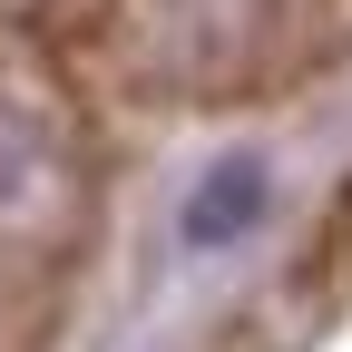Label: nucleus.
<instances>
[{"label":"nucleus","mask_w":352,"mask_h":352,"mask_svg":"<svg viewBox=\"0 0 352 352\" xmlns=\"http://www.w3.org/2000/svg\"><path fill=\"white\" fill-rule=\"evenodd\" d=\"M88 196L98 186H88L78 127L50 98H30V88H0V284L78 254Z\"/></svg>","instance_id":"nucleus-1"},{"label":"nucleus","mask_w":352,"mask_h":352,"mask_svg":"<svg viewBox=\"0 0 352 352\" xmlns=\"http://www.w3.org/2000/svg\"><path fill=\"white\" fill-rule=\"evenodd\" d=\"M127 39L166 88H235L274 39V0H127Z\"/></svg>","instance_id":"nucleus-2"}]
</instances>
